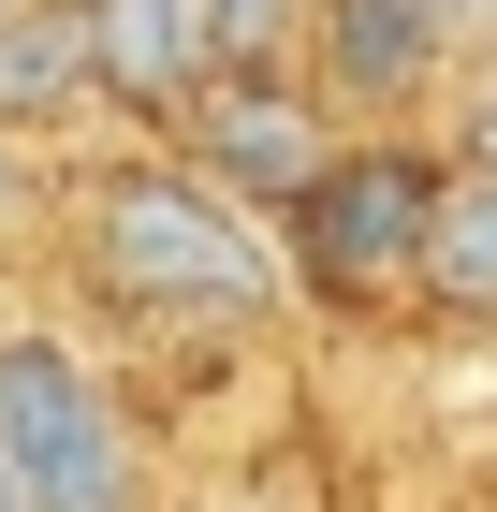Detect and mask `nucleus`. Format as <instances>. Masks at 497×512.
<instances>
[{
  "mask_svg": "<svg viewBox=\"0 0 497 512\" xmlns=\"http://www.w3.org/2000/svg\"><path fill=\"white\" fill-rule=\"evenodd\" d=\"M307 15H322V0H205V30H220V88H264L278 59L307 44Z\"/></svg>",
  "mask_w": 497,
  "mask_h": 512,
  "instance_id": "9",
  "label": "nucleus"
},
{
  "mask_svg": "<svg viewBox=\"0 0 497 512\" xmlns=\"http://www.w3.org/2000/svg\"><path fill=\"white\" fill-rule=\"evenodd\" d=\"M424 220H439V176L410 147H337L293 205V264L322 293H395V278H424Z\"/></svg>",
  "mask_w": 497,
  "mask_h": 512,
  "instance_id": "3",
  "label": "nucleus"
},
{
  "mask_svg": "<svg viewBox=\"0 0 497 512\" xmlns=\"http://www.w3.org/2000/svg\"><path fill=\"white\" fill-rule=\"evenodd\" d=\"M424 15H439V30H468V15H497V0H424Z\"/></svg>",
  "mask_w": 497,
  "mask_h": 512,
  "instance_id": "10",
  "label": "nucleus"
},
{
  "mask_svg": "<svg viewBox=\"0 0 497 512\" xmlns=\"http://www.w3.org/2000/svg\"><path fill=\"white\" fill-rule=\"evenodd\" d=\"M88 74L132 118H176L220 88V30H205V0H88Z\"/></svg>",
  "mask_w": 497,
  "mask_h": 512,
  "instance_id": "4",
  "label": "nucleus"
},
{
  "mask_svg": "<svg viewBox=\"0 0 497 512\" xmlns=\"http://www.w3.org/2000/svg\"><path fill=\"white\" fill-rule=\"evenodd\" d=\"M0 483L30 512H147L132 425L74 337H0Z\"/></svg>",
  "mask_w": 497,
  "mask_h": 512,
  "instance_id": "2",
  "label": "nucleus"
},
{
  "mask_svg": "<svg viewBox=\"0 0 497 512\" xmlns=\"http://www.w3.org/2000/svg\"><path fill=\"white\" fill-rule=\"evenodd\" d=\"M74 88H103L88 74V0H15V15H0V132L59 118Z\"/></svg>",
  "mask_w": 497,
  "mask_h": 512,
  "instance_id": "7",
  "label": "nucleus"
},
{
  "mask_svg": "<svg viewBox=\"0 0 497 512\" xmlns=\"http://www.w3.org/2000/svg\"><path fill=\"white\" fill-rule=\"evenodd\" d=\"M0 512H30V498H15V483H0Z\"/></svg>",
  "mask_w": 497,
  "mask_h": 512,
  "instance_id": "11",
  "label": "nucleus"
},
{
  "mask_svg": "<svg viewBox=\"0 0 497 512\" xmlns=\"http://www.w3.org/2000/svg\"><path fill=\"white\" fill-rule=\"evenodd\" d=\"M0 15H15V0H0Z\"/></svg>",
  "mask_w": 497,
  "mask_h": 512,
  "instance_id": "12",
  "label": "nucleus"
},
{
  "mask_svg": "<svg viewBox=\"0 0 497 512\" xmlns=\"http://www.w3.org/2000/svg\"><path fill=\"white\" fill-rule=\"evenodd\" d=\"M424 293H439V308H483V322H497V161L439 176V220H424Z\"/></svg>",
  "mask_w": 497,
  "mask_h": 512,
  "instance_id": "8",
  "label": "nucleus"
},
{
  "mask_svg": "<svg viewBox=\"0 0 497 512\" xmlns=\"http://www.w3.org/2000/svg\"><path fill=\"white\" fill-rule=\"evenodd\" d=\"M307 59H322L351 103H410V88L439 74V15H424V0H322V15H307Z\"/></svg>",
  "mask_w": 497,
  "mask_h": 512,
  "instance_id": "6",
  "label": "nucleus"
},
{
  "mask_svg": "<svg viewBox=\"0 0 497 512\" xmlns=\"http://www.w3.org/2000/svg\"><path fill=\"white\" fill-rule=\"evenodd\" d=\"M88 264L161 322H249L278 308V249L264 220L220 191V176H176V161H117L88 191Z\"/></svg>",
  "mask_w": 497,
  "mask_h": 512,
  "instance_id": "1",
  "label": "nucleus"
},
{
  "mask_svg": "<svg viewBox=\"0 0 497 512\" xmlns=\"http://www.w3.org/2000/svg\"><path fill=\"white\" fill-rule=\"evenodd\" d=\"M234 512H249V498H234Z\"/></svg>",
  "mask_w": 497,
  "mask_h": 512,
  "instance_id": "13",
  "label": "nucleus"
},
{
  "mask_svg": "<svg viewBox=\"0 0 497 512\" xmlns=\"http://www.w3.org/2000/svg\"><path fill=\"white\" fill-rule=\"evenodd\" d=\"M205 161H220V191H264V205H307V176H322V118L307 103H278V88H205Z\"/></svg>",
  "mask_w": 497,
  "mask_h": 512,
  "instance_id": "5",
  "label": "nucleus"
}]
</instances>
